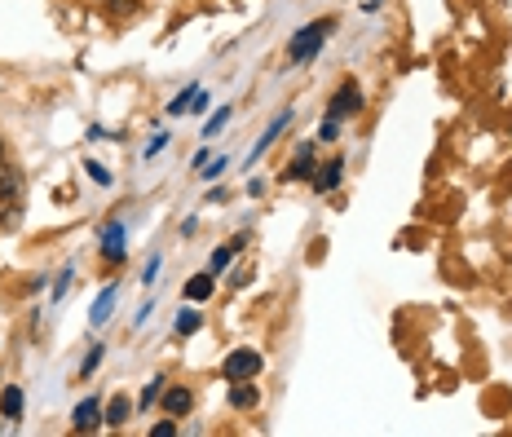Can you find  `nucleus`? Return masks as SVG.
<instances>
[{"mask_svg":"<svg viewBox=\"0 0 512 437\" xmlns=\"http://www.w3.org/2000/svg\"><path fill=\"white\" fill-rule=\"evenodd\" d=\"M340 173H345V164H340V159H336V164H327L323 173L314 177V190H318V195H327V190H336V186H340Z\"/></svg>","mask_w":512,"mask_h":437,"instance_id":"10","label":"nucleus"},{"mask_svg":"<svg viewBox=\"0 0 512 437\" xmlns=\"http://www.w3.org/2000/svg\"><path fill=\"white\" fill-rule=\"evenodd\" d=\"M5 159H9V151H5V137H0V164H5Z\"/></svg>","mask_w":512,"mask_h":437,"instance_id":"28","label":"nucleus"},{"mask_svg":"<svg viewBox=\"0 0 512 437\" xmlns=\"http://www.w3.org/2000/svg\"><path fill=\"white\" fill-rule=\"evenodd\" d=\"M155 274H159V257L146 261V274H142V283H155Z\"/></svg>","mask_w":512,"mask_h":437,"instance_id":"27","label":"nucleus"},{"mask_svg":"<svg viewBox=\"0 0 512 437\" xmlns=\"http://www.w3.org/2000/svg\"><path fill=\"white\" fill-rule=\"evenodd\" d=\"M164 385H168V380H164V376H155V380H151V385H146V389H142V407H146V411H151V407H155V402H159V398H164Z\"/></svg>","mask_w":512,"mask_h":437,"instance_id":"18","label":"nucleus"},{"mask_svg":"<svg viewBox=\"0 0 512 437\" xmlns=\"http://www.w3.org/2000/svg\"><path fill=\"white\" fill-rule=\"evenodd\" d=\"M243 248V239H234V243H226V248H217L212 252V270H226V265L234 261V252Z\"/></svg>","mask_w":512,"mask_h":437,"instance_id":"17","label":"nucleus"},{"mask_svg":"<svg viewBox=\"0 0 512 437\" xmlns=\"http://www.w3.org/2000/svg\"><path fill=\"white\" fill-rule=\"evenodd\" d=\"M98 362H102V345H98V349H93V354H89V358H84V367H80V371H84V376H89V371H93V367H98Z\"/></svg>","mask_w":512,"mask_h":437,"instance_id":"25","label":"nucleus"},{"mask_svg":"<svg viewBox=\"0 0 512 437\" xmlns=\"http://www.w3.org/2000/svg\"><path fill=\"white\" fill-rule=\"evenodd\" d=\"M354 111H362V93L354 80H345L332 98V120H345V115H354Z\"/></svg>","mask_w":512,"mask_h":437,"instance_id":"3","label":"nucleus"},{"mask_svg":"<svg viewBox=\"0 0 512 437\" xmlns=\"http://www.w3.org/2000/svg\"><path fill=\"white\" fill-rule=\"evenodd\" d=\"M212 287H217V283H212V274H195V279L186 283V301H208Z\"/></svg>","mask_w":512,"mask_h":437,"instance_id":"12","label":"nucleus"},{"mask_svg":"<svg viewBox=\"0 0 512 437\" xmlns=\"http://www.w3.org/2000/svg\"><path fill=\"white\" fill-rule=\"evenodd\" d=\"M23 195V173L18 168H9V159L0 164V204H9V199Z\"/></svg>","mask_w":512,"mask_h":437,"instance_id":"6","label":"nucleus"},{"mask_svg":"<svg viewBox=\"0 0 512 437\" xmlns=\"http://www.w3.org/2000/svg\"><path fill=\"white\" fill-rule=\"evenodd\" d=\"M173 433H177L173 420H159V424H155V437H173Z\"/></svg>","mask_w":512,"mask_h":437,"instance_id":"26","label":"nucleus"},{"mask_svg":"<svg viewBox=\"0 0 512 437\" xmlns=\"http://www.w3.org/2000/svg\"><path fill=\"white\" fill-rule=\"evenodd\" d=\"M67 287H71V270H67V274H62V279H58V283H53V301H58V296H67Z\"/></svg>","mask_w":512,"mask_h":437,"instance_id":"24","label":"nucleus"},{"mask_svg":"<svg viewBox=\"0 0 512 437\" xmlns=\"http://www.w3.org/2000/svg\"><path fill=\"white\" fill-rule=\"evenodd\" d=\"M164 146H168V133H159V137H151V146H146V159H151V155H159V151H164Z\"/></svg>","mask_w":512,"mask_h":437,"instance_id":"23","label":"nucleus"},{"mask_svg":"<svg viewBox=\"0 0 512 437\" xmlns=\"http://www.w3.org/2000/svg\"><path fill=\"white\" fill-rule=\"evenodd\" d=\"M309 173H314V146H301V151H296L292 173H287V181H305Z\"/></svg>","mask_w":512,"mask_h":437,"instance_id":"9","label":"nucleus"},{"mask_svg":"<svg viewBox=\"0 0 512 437\" xmlns=\"http://www.w3.org/2000/svg\"><path fill=\"white\" fill-rule=\"evenodd\" d=\"M226 168H230V164H226V159H212V164H208V173H204V177H208V181H217L221 173H226Z\"/></svg>","mask_w":512,"mask_h":437,"instance_id":"22","label":"nucleus"},{"mask_svg":"<svg viewBox=\"0 0 512 437\" xmlns=\"http://www.w3.org/2000/svg\"><path fill=\"white\" fill-rule=\"evenodd\" d=\"M102 257L106 261H124V226H106L102 230Z\"/></svg>","mask_w":512,"mask_h":437,"instance_id":"7","label":"nucleus"},{"mask_svg":"<svg viewBox=\"0 0 512 437\" xmlns=\"http://www.w3.org/2000/svg\"><path fill=\"white\" fill-rule=\"evenodd\" d=\"M318 142H336V120H332V115L318 124Z\"/></svg>","mask_w":512,"mask_h":437,"instance_id":"21","label":"nucleus"},{"mask_svg":"<svg viewBox=\"0 0 512 437\" xmlns=\"http://www.w3.org/2000/svg\"><path fill=\"white\" fill-rule=\"evenodd\" d=\"M84 173H89L93 181H98V186H111V173H106L102 164H84Z\"/></svg>","mask_w":512,"mask_h":437,"instance_id":"20","label":"nucleus"},{"mask_svg":"<svg viewBox=\"0 0 512 437\" xmlns=\"http://www.w3.org/2000/svg\"><path fill=\"white\" fill-rule=\"evenodd\" d=\"M226 120H230V106H221V111L204 124V137H217V133H221V124H226Z\"/></svg>","mask_w":512,"mask_h":437,"instance_id":"19","label":"nucleus"},{"mask_svg":"<svg viewBox=\"0 0 512 437\" xmlns=\"http://www.w3.org/2000/svg\"><path fill=\"white\" fill-rule=\"evenodd\" d=\"M128 411H133V407H128V398H115L111 407H106V424H111V429H120V424L128 420Z\"/></svg>","mask_w":512,"mask_h":437,"instance_id":"16","label":"nucleus"},{"mask_svg":"<svg viewBox=\"0 0 512 437\" xmlns=\"http://www.w3.org/2000/svg\"><path fill=\"white\" fill-rule=\"evenodd\" d=\"M0 415H9V420H18V415H23V389L9 385L5 393H0Z\"/></svg>","mask_w":512,"mask_h":437,"instance_id":"11","label":"nucleus"},{"mask_svg":"<svg viewBox=\"0 0 512 437\" xmlns=\"http://www.w3.org/2000/svg\"><path fill=\"white\" fill-rule=\"evenodd\" d=\"M230 407H234V411H252V407H261V389L248 385V380H234V389H230Z\"/></svg>","mask_w":512,"mask_h":437,"instance_id":"5","label":"nucleus"},{"mask_svg":"<svg viewBox=\"0 0 512 437\" xmlns=\"http://www.w3.org/2000/svg\"><path fill=\"white\" fill-rule=\"evenodd\" d=\"M261 367H265V362H261L256 349H234V354H226V367H221V371H226V380L234 385V380H256V376H261Z\"/></svg>","mask_w":512,"mask_h":437,"instance_id":"2","label":"nucleus"},{"mask_svg":"<svg viewBox=\"0 0 512 437\" xmlns=\"http://www.w3.org/2000/svg\"><path fill=\"white\" fill-rule=\"evenodd\" d=\"M164 407H168V415H186L190 411V389H168Z\"/></svg>","mask_w":512,"mask_h":437,"instance_id":"13","label":"nucleus"},{"mask_svg":"<svg viewBox=\"0 0 512 437\" xmlns=\"http://www.w3.org/2000/svg\"><path fill=\"white\" fill-rule=\"evenodd\" d=\"M199 323H204V318H199V309H181V314H177V336H195Z\"/></svg>","mask_w":512,"mask_h":437,"instance_id":"14","label":"nucleus"},{"mask_svg":"<svg viewBox=\"0 0 512 437\" xmlns=\"http://www.w3.org/2000/svg\"><path fill=\"white\" fill-rule=\"evenodd\" d=\"M327 31H332V23H309V27H301L292 36V45H287V58L296 62V67H301V62H309L318 53V45H323L327 40Z\"/></svg>","mask_w":512,"mask_h":437,"instance_id":"1","label":"nucleus"},{"mask_svg":"<svg viewBox=\"0 0 512 437\" xmlns=\"http://www.w3.org/2000/svg\"><path fill=\"white\" fill-rule=\"evenodd\" d=\"M287 124H292V115H279V120H274V124H270V129H265V137H261V142H256V151H252V159H256V155H261V151H265V146H270V142H274V137H279V133L287 129Z\"/></svg>","mask_w":512,"mask_h":437,"instance_id":"15","label":"nucleus"},{"mask_svg":"<svg viewBox=\"0 0 512 437\" xmlns=\"http://www.w3.org/2000/svg\"><path fill=\"white\" fill-rule=\"evenodd\" d=\"M115 301H120V287H106V292L98 296V301H93V314H89V323H93V327H102L106 318H111Z\"/></svg>","mask_w":512,"mask_h":437,"instance_id":"8","label":"nucleus"},{"mask_svg":"<svg viewBox=\"0 0 512 437\" xmlns=\"http://www.w3.org/2000/svg\"><path fill=\"white\" fill-rule=\"evenodd\" d=\"M98 415H102V407H98V398H84L76 411H71V429L76 433H89V429H98Z\"/></svg>","mask_w":512,"mask_h":437,"instance_id":"4","label":"nucleus"}]
</instances>
